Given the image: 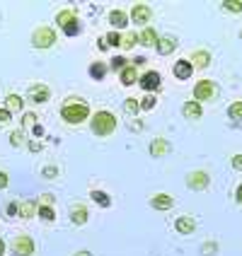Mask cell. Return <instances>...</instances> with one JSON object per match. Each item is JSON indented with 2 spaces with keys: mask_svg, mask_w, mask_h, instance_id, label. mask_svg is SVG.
<instances>
[{
  "mask_svg": "<svg viewBox=\"0 0 242 256\" xmlns=\"http://www.w3.org/2000/svg\"><path fill=\"white\" fill-rule=\"evenodd\" d=\"M61 118H63L66 124H75V126L83 124L85 118H90V106H87V102H83L80 97H71V100L61 106Z\"/></svg>",
  "mask_w": 242,
  "mask_h": 256,
  "instance_id": "obj_1",
  "label": "cell"
},
{
  "mask_svg": "<svg viewBox=\"0 0 242 256\" xmlns=\"http://www.w3.org/2000/svg\"><path fill=\"white\" fill-rule=\"evenodd\" d=\"M116 130V116L112 114V112H97V114H92V133L95 136H100V138H104V136H112Z\"/></svg>",
  "mask_w": 242,
  "mask_h": 256,
  "instance_id": "obj_2",
  "label": "cell"
},
{
  "mask_svg": "<svg viewBox=\"0 0 242 256\" xmlns=\"http://www.w3.org/2000/svg\"><path fill=\"white\" fill-rule=\"evenodd\" d=\"M32 44H34V48H51V46L56 44V32H54L51 27L34 29V34H32Z\"/></svg>",
  "mask_w": 242,
  "mask_h": 256,
  "instance_id": "obj_3",
  "label": "cell"
},
{
  "mask_svg": "<svg viewBox=\"0 0 242 256\" xmlns=\"http://www.w3.org/2000/svg\"><path fill=\"white\" fill-rule=\"evenodd\" d=\"M215 94H218V87H215L213 80H199L194 87V102H199V104L215 100Z\"/></svg>",
  "mask_w": 242,
  "mask_h": 256,
  "instance_id": "obj_4",
  "label": "cell"
},
{
  "mask_svg": "<svg viewBox=\"0 0 242 256\" xmlns=\"http://www.w3.org/2000/svg\"><path fill=\"white\" fill-rule=\"evenodd\" d=\"M10 249H13L15 256H32L34 254V240H32L29 234H20V237L13 240Z\"/></svg>",
  "mask_w": 242,
  "mask_h": 256,
  "instance_id": "obj_5",
  "label": "cell"
},
{
  "mask_svg": "<svg viewBox=\"0 0 242 256\" xmlns=\"http://www.w3.org/2000/svg\"><path fill=\"white\" fill-rule=\"evenodd\" d=\"M211 184V176L206 174V172H189V176H186V186L191 188V191H203V188H208Z\"/></svg>",
  "mask_w": 242,
  "mask_h": 256,
  "instance_id": "obj_6",
  "label": "cell"
},
{
  "mask_svg": "<svg viewBox=\"0 0 242 256\" xmlns=\"http://www.w3.org/2000/svg\"><path fill=\"white\" fill-rule=\"evenodd\" d=\"M150 17H153V10H150V5H145V2H138V5H133V10H131V22H136V24L145 27V24L150 22Z\"/></svg>",
  "mask_w": 242,
  "mask_h": 256,
  "instance_id": "obj_7",
  "label": "cell"
},
{
  "mask_svg": "<svg viewBox=\"0 0 242 256\" xmlns=\"http://www.w3.org/2000/svg\"><path fill=\"white\" fill-rule=\"evenodd\" d=\"M138 85H141L148 94H153V92H155V90H160V85H162L160 72H157V70H148L143 78H138Z\"/></svg>",
  "mask_w": 242,
  "mask_h": 256,
  "instance_id": "obj_8",
  "label": "cell"
},
{
  "mask_svg": "<svg viewBox=\"0 0 242 256\" xmlns=\"http://www.w3.org/2000/svg\"><path fill=\"white\" fill-rule=\"evenodd\" d=\"M172 72H174V78H177V80H189V78H191V72H194V66H191V60H189V58H182V60H177V63H174Z\"/></svg>",
  "mask_w": 242,
  "mask_h": 256,
  "instance_id": "obj_9",
  "label": "cell"
},
{
  "mask_svg": "<svg viewBox=\"0 0 242 256\" xmlns=\"http://www.w3.org/2000/svg\"><path fill=\"white\" fill-rule=\"evenodd\" d=\"M87 220H90V213H87V208L83 206V203L71 206V222L73 225H85Z\"/></svg>",
  "mask_w": 242,
  "mask_h": 256,
  "instance_id": "obj_10",
  "label": "cell"
},
{
  "mask_svg": "<svg viewBox=\"0 0 242 256\" xmlns=\"http://www.w3.org/2000/svg\"><path fill=\"white\" fill-rule=\"evenodd\" d=\"M174 228H177L179 234H191V232L196 230V220H194L191 215H182V218H177Z\"/></svg>",
  "mask_w": 242,
  "mask_h": 256,
  "instance_id": "obj_11",
  "label": "cell"
},
{
  "mask_svg": "<svg viewBox=\"0 0 242 256\" xmlns=\"http://www.w3.org/2000/svg\"><path fill=\"white\" fill-rule=\"evenodd\" d=\"M49 87L46 85H32L29 87V100L37 102V104H44V102H49Z\"/></svg>",
  "mask_w": 242,
  "mask_h": 256,
  "instance_id": "obj_12",
  "label": "cell"
},
{
  "mask_svg": "<svg viewBox=\"0 0 242 256\" xmlns=\"http://www.w3.org/2000/svg\"><path fill=\"white\" fill-rule=\"evenodd\" d=\"M155 48H157V54H160V56H170L172 51L177 48V39H174V36H160Z\"/></svg>",
  "mask_w": 242,
  "mask_h": 256,
  "instance_id": "obj_13",
  "label": "cell"
},
{
  "mask_svg": "<svg viewBox=\"0 0 242 256\" xmlns=\"http://www.w3.org/2000/svg\"><path fill=\"white\" fill-rule=\"evenodd\" d=\"M150 206H153L155 210H170L172 206H174V198H172L170 194H157V196H153Z\"/></svg>",
  "mask_w": 242,
  "mask_h": 256,
  "instance_id": "obj_14",
  "label": "cell"
},
{
  "mask_svg": "<svg viewBox=\"0 0 242 256\" xmlns=\"http://www.w3.org/2000/svg\"><path fill=\"white\" fill-rule=\"evenodd\" d=\"M182 114L186 116V118H194V121H196V118H201V116H203V109H201V104L199 102H184V104H182Z\"/></svg>",
  "mask_w": 242,
  "mask_h": 256,
  "instance_id": "obj_15",
  "label": "cell"
},
{
  "mask_svg": "<svg viewBox=\"0 0 242 256\" xmlns=\"http://www.w3.org/2000/svg\"><path fill=\"white\" fill-rule=\"evenodd\" d=\"M119 78H121V85L124 87H131L138 82V70H136V66H126L124 70L119 72Z\"/></svg>",
  "mask_w": 242,
  "mask_h": 256,
  "instance_id": "obj_16",
  "label": "cell"
},
{
  "mask_svg": "<svg viewBox=\"0 0 242 256\" xmlns=\"http://www.w3.org/2000/svg\"><path fill=\"white\" fill-rule=\"evenodd\" d=\"M170 152V140H165V138H155V140L150 142V155L153 157H162Z\"/></svg>",
  "mask_w": 242,
  "mask_h": 256,
  "instance_id": "obj_17",
  "label": "cell"
},
{
  "mask_svg": "<svg viewBox=\"0 0 242 256\" xmlns=\"http://www.w3.org/2000/svg\"><path fill=\"white\" fill-rule=\"evenodd\" d=\"M109 24L114 29H124L128 24V14L124 10H112L109 12Z\"/></svg>",
  "mask_w": 242,
  "mask_h": 256,
  "instance_id": "obj_18",
  "label": "cell"
},
{
  "mask_svg": "<svg viewBox=\"0 0 242 256\" xmlns=\"http://www.w3.org/2000/svg\"><path fill=\"white\" fill-rule=\"evenodd\" d=\"M138 39H141V44L143 46H157V32L153 27H143V32L138 34Z\"/></svg>",
  "mask_w": 242,
  "mask_h": 256,
  "instance_id": "obj_19",
  "label": "cell"
},
{
  "mask_svg": "<svg viewBox=\"0 0 242 256\" xmlns=\"http://www.w3.org/2000/svg\"><path fill=\"white\" fill-rule=\"evenodd\" d=\"M34 213H39V206H37L34 200H22V203H20V218H22V220L34 218Z\"/></svg>",
  "mask_w": 242,
  "mask_h": 256,
  "instance_id": "obj_20",
  "label": "cell"
},
{
  "mask_svg": "<svg viewBox=\"0 0 242 256\" xmlns=\"http://www.w3.org/2000/svg\"><path fill=\"white\" fill-rule=\"evenodd\" d=\"M211 63V54L208 51H194L191 54V66L194 68H206Z\"/></svg>",
  "mask_w": 242,
  "mask_h": 256,
  "instance_id": "obj_21",
  "label": "cell"
},
{
  "mask_svg": "<svg viewBox=\"0 0 242 256\" xmlns=\"http://www.w3.org/2000/svg\"><path fill=\"white\" fill-rule=\"evenodd\" d=\"M22 106H25V100L20 97V94H8L5 97V109L13 114V112H22Z\"/></svg>",
  "mask_w": 242,
  "mask_h": 256,
  "instance_id": "obj_22",
  "label": "cell"
},
{
  "mask_svg": "<svg viewBox=\"0 0 242 256\" xmlns=\"http://www.w3.org/2000/svg\"><path fill=\"white\" fill-rule=\"evenodd\" d=\"M107 63H102V60H97V63H92L90 66V75H92V80H104V75H107Z\"/></svg>",
  "mask_w": 242,
  "mask_h": 256,
  "instance_id": "obj_23",
  "label": "cell"
},
{
  "mask_svg": "<svg viewBox=\"0 0 242 256\" xmlns=\"http://www.w3.org/2000/svg\"><path fill=\"white\" fill-rule=\"evenodd\" d=\"M124 112H126V114L131 116V118H133V116H136L138 112H141V102H138V100H133V97H128V100L124 102Z\"/></svg>",
  "mask_w": 242,
  "mask_h": 256,
  "instance_id": "obj_24",
  "label": "cell"
},
{
  "mask_svg": "<svg viewBox=\"0 0 242 256\" xmlns=\"http://www.w3.org/2000/svg\"><path fill=\"white\" fill-rule=\"evenodd\" d=\"M90 196H92V200H95L100 208H109V206H112V198H109L104 191H92Z\"/></svg>",
  "mask_w": 242,
  "mask_h": 256,
  "instance_id": "obj_25",
  "label": "cell"
},
{
  "mask_svg": "<svg viewBox=\"0 0 242 256\" xmlns=\"http://www.w3.org/2000/svg\"><path fill=\"white\" fill-rule=\"evenodd\" d=\"M75 17H78V14L73 12V10H61V12L56 14V22H58V27L63 29V27H66V24H68V22H73Z\"/></svg>",
  "mask_w": 242,
  "mask_h": 256,
  "instance_id": "obj_26",
  "label": "cell"
},
{
  "mask_svg": "<svg viewBox=\"0 0 242 256\" xmlns=\"http://www.w3.org/2000/svg\"><path fill=\"white\" fill-rule=\"evenodd\" d=\"M157 106V97L155 94H145L141 100V112H153Z\"/></svg>",
  "mask_w": 242,
  "mask_h": 256,
  "instance_id": "obj_27",
  "label": "cell"
},
{
  "mask_svg": "<svg viewBox=\"0 0 242 256\" xmlns=\"http://www.w3.org/2000/svg\"><path fill=\"white\" fill-rule=\"evenodd\" d=\"M228 116L230 118H237V121H242V102H232L228 106Z\"/></svg>",
  "mask_w": 242,
  "mask_h": 256,
  "instance_id": "obj_28",
  "label": "cell"
},
{
  "mask_svg": "<svg viewBox=\"0 0 242 256\" xmlns=\"http://www.w3.org/2000/svg\"><path fill=\"white\" fill-rule=\"evenodd\" d=\"M223 10L225 12H242V2L240 0H225L223 2Z\"/></svg>",
  "mask_w": 242,
  "mask_h": 256,
  "instance_id": "obj_29",
  "label": "cell"
},
{
  "mask_svg": "<svg viewBox=\"0 0 242 256\" xmlns=\"http://www.w3.org/2000/svg\"><path fill=\"white\" fill-rule=\"evenodd\" d=\"M39 218L44 222H54L56 220V210L54 208H39Z\"/></svg>",
  "mask_w": 242,
  "mask_h": 256,
  "instance_id": "obj_30",
  "label": "cell"
},
{
  "mask_svg": "<svg viewBox=\"0 0 242 256\" xmlns=\"http://www.w3.org/2000/svg\"><path fill=\"white\" fill-rule=\"evenodd\" d=\"M136 44H138V34H124L121 36V46L124 48H133Z\"/></svg>",
  "mask_w": 242,
  "mask_h": 256,
  "instance_id": "obj_31",
  "label": "cell"
},
{
  "mask_svg": "<svg viewBox=\"0 0 242 256\" xmlns=\"http://www.w3.org/2000/svg\"><path fill=\"white\" fill-rule=\"evenodd\" d=\"M104 42H107V46H121V34L119 32H109L104 36Z\"/></svg>",
  "mask_w": 242,
  "mask_h": 256,
  "instance_id": "obj_32",
  "label": "cell"
},
{
  "mask_svg": "<svg viewBox=\"0 0 242 256\" xmlns=\"http://www.w3.org/2000/svg\"><path fill=\"white\" fill-rule=\"evenodd\" d=\"M10 145H13V148L25 145V133H22V130H15V133H10Z\"/></svg>",
  "mask_w": 242,
  "mask_h": 256,
  "instance_id": "obj_33",
  "label": "cell"
},
{
  "mask_svg": "<svg viewBox=\"0 0 242 256\" xmlns=\"http://www.w3.org/2000/svg\"><path fill=\"white\" fill-rule=\"evenodd\" d=\"M54 203H56V198L51 194H42L39 196V208H54Z\"/></svg>",
  "mask_w": 242,
  "mask_h": 256,
  "instance_id": "obj_34",
  "label": "cell"
},
{
  "mask_svg": "<svg viewBox=\"0 0 242 256\" xmlns=\"http://www.w3.org/2000/svg\"><path fill=\"white\" fill-rule=\"evenodd\" d=\"M215 252H218V244L215 242H206L203 246H201V254L203 256H213Z\"/></svg>",
  "mask_w": 242,
  "mask_h": 256,
  "instance_id": "obj_35",
  "label": "cell"
},
{
  "mask_svg": "<svg viewBox=\"0 0 242 256\" xmlns=\"http://www.w3.org/2000/svg\"><path fill=\"white\" fill-rule=\"evenodd\" d=\"M126 66H128V63H126V58H124V56H114V58H112V68H114V70H124Z\"/></svg>",
  "mask_w": 242,
  "mask_h": 256,
  "instance_id": "obj_36",
  "label": "cell"
},
{
  "mask_svg": "<svg viewBox=\"0 0 242 256\" xmlns=\"http://www.w3.org/2000/svg\"><path fill=\"white\" fill-rule=\"evenodd\" d=\"M10 118H13V114H10V112H8V109L3 106V109H0V126H5V124H8Z\"/></svg>",
  "mask_w": 242,
  "mask_h": 256,
  "instance_id": "obj_37",
  "label": "cell"
},
{
  "mask_svg": "<svg viewBox=\"0 0 242 256\" xmlns=\"http://www.w3.org/2000/svg\"><path fill=\"white\" fill-rule=\"evenodd\" d=\"M5 210H8V215H10V218L20 215V203H8V208H5Z\"/></svg>",
  "mask_w": 242,
  "mask_h": 256,
  "instance_id": "obj_38",
  "label": "cell"
},
{
  "mask_svg": "<svg viewBox=\"0 0 242 256\" xmlns=\"http://www.w3.org/2000/svg\"><path fill=\"white\" fill-rule=\"evenodd\" d=\"M37 118H39L37 114H25V121H22V124H25V126H37Z\"/></svg>",
  "mask_w": 242,
  "mask_h": 256,
  "instance_id": "obj_39",
  "label": "cell"
},
{
  "mask_svg": "<svg viewBox=\"0 0 242 256\" xmlns=\"http://www.w3.org/2000/svg\"><path fill=\"white\" fill-rule=\"evenodd\" d=\"M42 174H44V176H46V179H54V176H56V174H58V170H56V167H44V170H42Z\"/></svg>",
  "mask_w": 242,
  "mask_h": 256,
  "instance_id": "obj_40",
  "label": "cell"
},
{
  "mask_svg": "<svg viewBox=\"0 0 242 256\" xmlns=\"http://www.w3.org/2000/svg\"><path fill=\"white\" fill-rule=\"evenodd\" d=\"M27 148H29V150H32V152H39V150H42L44 145H42V142H39V140H29V142H27Z\"/></svg>",
  "mask_w": 242,
  "mask_h": 256,
  "instance_id": "obj_41",
  "label": "cell"
},
{
  "mask_svg": "<svg viewBox=\"0 0 242 256\" xmlns=\"http://www.w3.org/2000/svg\"><path fill=\"white\" fill-rule=\"evenodd\" d=\"M232 170H237V172L242 170V155H235V157H232Z\"/></svg>",
  "mask_w": 242,
  "mask_h": 256,
  "instance_id": "obj_42",
  "label": "cell"
},
{
  "mask_svg": "<svg viewBox=\"0 0 242 256\" xmlns=\"http://www.w3.org/2000/svg\"><path fill=\"white\" fill-rule=\"evenodd\" d=\"M5 186H8V174L0 172V188H5Z\"/></svg>",
  "mask_w": 242,
  "mask_h": 256,
  "instance_id": "obj_43",
  "label": "cell"
},
{
  "mask_svg": "<svg viewBox=\"0 0 242 256\" xmlns=\"http://www.w3.org/2000/svg\"><path fill=\"white\" fill-rule=\"evenodd\" d=\"M235 198H237V203L242 206V184L237 186V191H235Z\"/></svg>",
  "mask_w": 242,
  "mask_h": 256,
  "instance_id": "obj_44",
  "label": "cell"
},
{
  "mask_svg": "<svg viewBox=\"0 0 242 256\" xmlns=\"http://www.w3.org/2000/svg\"><path fill=\"white\" fill-rule=\"evenodd\" d=\"M143 63H145V58H143V56H138V58H133V66H143Z\"/></svg>",
  "mask_w": 242,
  "mask_h": 256,
  "instance_id": "obj_45",
  "label": "cell"
},
{
  "mask_svg": "<svg viewBox=\"0 0 242 256\" xmlns=\"http://www.w3.org/2000/svg\"><path fill=\"white\" fill-rule=\"evenodd\" d=\"M73 256H92V252H87V249H80L78 254H73Z\"/></svg>",
  "mask_w": 242,
  "mask_h": 256,
  "instance_id": "obj_46",
  "label": "cell"
},
{
  "mask_svg": "<svg viewBox=\"0 0 242 256\" xmlns=\"http://www.w3.org/2000/svg\"><path fill=\"white\" fill-rule=\"evenodd\" d=\"M34 136H44V128L39 126V124H37V126H34Z\"/></svg>",
  "mask_w": 242,
  "mask_h": 256,
  "instance_id": "obj_47",
  "label": "cell"
},
{
  "mask_svg": "<svg viewBox=\"0 0 242 256\" xmlns=\"http://www.w3.org/2000/svg\"><path fill=\"white\" fill-rule=\"evenodd\" d=\"M0 256H5V242L0 240Z\"/></svg>",
  "mask_w": 242,
  "mask_h": 256,
  "instance_id": "obj_48",
  "label": "cell"
},
{
  "mask_svg": "<svg viewBox=\"0 0 242 256\" xmlns=\"http://www.w3.org/2000/svg\"><path fill=\"white\" fill-rule=\"evenodd\" d=\"M240 39H242V32H240Z\"/></svg>",
  "mask_w": 242,
  "mask_h": 256,
  "instance_id": "obj_49",
  "label": "cell"
}]
</instances>
